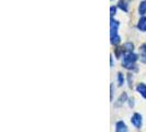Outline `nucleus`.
I'll return each instance as SVG.
<instances>
[{"label": "nucleus", "instance_id": "nucleus-12", "mask_svg": "<svg viewBox=\"0 0 146 132\" xmlns=\"http://www.w3.org/2000/svg\"><path fill=\"white\" fill-rule=\"evenodd\" d=\"M113 15H115V8L111 7V18L113 17Z\"/></svg>", "mask_w": 146, "mask_h": 132}, {"label": "nucleus", "instance_id": "nucleus-1", "mask_svg": "<svg viewBox=\"0 0 146 132\" xmlns=\"http://www.w3.org/2000/svg\"><path fill=\"white\" fill-rule=\"evenodd\" d=\"M117 28H119V22L113 20V18H111V43L114 45H117L121 40L117 35Z\"/></svg>", "mask_w": 146, "mask_h": 132}, {"label": "nucleus", "instance_id": "nucleus-7", "mask_svg": "<svg viewBox=\"0 0 146 132\" xmlns=\"http://www.w3.org/2000/svg\"><path fill=\"white\" fill-rule=\"evenodd\" d=\"M137 28H139L141 31H146V18H142L139 21V24H137Z\"/></svg>", "mask_w": 146, "mask_h": 132}, {"label": "nucleus", "instance_id": "nucleus-5", "mask_svg": "<svg viewBox=\"0 0 146 132\" xmlns=\"http://www.w3.org/2000/svg\"><path fill=\"white\" fill-rule=\"evenodd\" d=\"M139 52H141V61L146 64V44H143L141 46Z\"/></svg>", "mask_w": 146, "mask_h": 132}, {"label": "nucleus", "instance_id": "nucleus-11", "mask_svg": "<svg viewBox=\"0 0 146 132\" xmlns=\"http://www.w3.org/2000/svg\"><path fill=\"white\" fill-rule=\"evenodd\" d=\"M117 81H119V85H120V86H122V85H123L124 79H123V75H122L121 73L117 74Z\"/></svg>", "mask_w": 146, "mask_h": 132}, {"label": "nucleus", "instance_id": "nucleus-8", "mask_svg": "<svg viewBox=\"0 0 146 132\" xmlns=\"http://www.w3.org/2000/svg\"><path fill=\"white\" fill-rule=\"evenodd\" d=\"M127 1L126 0H121L120 2H119V7L121 8L123 11H125V12H127V10H129V6H127Z\"/></svg>", "mask_w": 146, "mask_h": 132}, {"label": "nucleus", "instance_id": "nucleus-9", "mask_svg": "<svg viewBox=\"0 0 146 132\" xmlns=\"http://www.w3.org/2000/svg\"><path fill=\"white\" fill-rule=\"evenodd\" d=\"M139 15H145L146 13V1L141 2L139 8Z\"/></svg>", "mask_w": 146, "mask_h": 132}, {"label": "nucleus", "instance_id": "nucleus-6", "mask_svg": "<svg viewBox=\"0 0 146 132\" xmlns=\"http://www.w3.org/2000/svg\"><path fill=\"white\" fill-rule=\"evenodd\" d=\"M136 90L146 99V85L145 84H139V86H137V88H136Z\"/></svg>", "mask_w": 146, "mask_h": 132}, {"label": "nucleus", "instance_id": "nucleus-2", "mask_svg": "<svg viewBox=\"0 0 146 132\" xmlns=\"http://www.w3.org/2000/svg\"><path fill=\"white\" fill-rule=\"evenodd\" d=\"M136 59H137V55L132 52H129L125 54L123 59V66L127 69H132L134 67V63L136 62Z\"/></svg>", "mask_w": 146, "mask_h": 132}, {"label": "nucleus", "instance_id": "nucleus-3", "mask_svg": "<svg viewBox=\"0 0 146 132\" xmlns=\"http://www.w3.org/2000/svg\"><path fill=\"white\" fill-rule=\"evenodd\" d=\"M131 121L135 128H141V125H142V116L139 113H134Z\"/></svg>", "mask_w": 146, "mask_h": 132}, {"label": "nucleus", "instance_id": "nucleus-10", "mask_svg": "<svg viewBox=\"0 0 146 132\" xmlns=\"http://www.w3.org/2000/svg\"><path fill=\"white\" fill-rule=\"evenodd\" d=\"M133 47H134V45H133L132 43H126V44L123 45V47H122V49L125 50V51H127V53H129V52L133 51Z\"/></svg>", "mask_w": 146, "mask_h": 132}, {"label": "nucleus", "instance_id": "nucleus-4", "mask_svg": "<svg viewBox=\"0 0 146 132\" xmlns=\"http://www.w3.org/2000/svg\"><path fill=\"white\" fill-rule=\"evenodd\" d=\"M115 130H117V132H127V128L123 121H119L115 125Z\"/></svg>", "mask_w": 146, "mask_h": 132}]
</instances>
